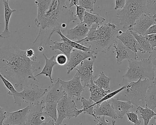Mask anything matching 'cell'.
I'll use <instances>...</instances> for the list:
<instances>
[{
	"label": "cell",
	"instance_id": "cell-35",
	"mask_svg": "<svg viewBox=\"0 0 156 125\" xmlns=\"http://www.w3.org/2000/svg\"><path fill=\"white\" fill-rule=\"evenodd\" d=\"M125 88H126V85L123 86L122 87L120 88L117 89V90H115V91H113V92H111V93L109 92L103 98H102L101 100H99V101L97 102V103H94V106L95 105L100 104V103L103 102V101H106V100H109V99H111V98H113L116 95L118 94H119L120 91H122L123 89H124Z\"/></svg>",
	"mask_w": 156,
	"mask_h": 125
},
{
	"label": "cell",
	"instance_id": "cell-28",
	"mask_svg": "<svg viewBox=\"0 0 156 125\" xmlns=\"http://www.w3.org/2000/svg\"><path fill=\"white\" fill-rule=\"evenodd\" d=\"M53 45L50 46V49L52 51L55 50H59L63 53V54L65 55L69 60L70 57V55L72 52L73 48L68 45L66 43L64 42H53Z\"/></svg>",
	"mask_w": 156,
	"mask_h": 125
},
{
	"label": "cell",
	"instance_id": "cell-39",
	"mask_svg": "<svg viewBox=\"0 0 156 125\" xmlns=\"http://www.w3.org/2000/svg\"><path fill=\"white\" fill-rule=\"evenodd\" d=\"M76 7V17L78 18L80 20L81 22H83V17L84 16L85 12H86V9L83 7L77 5Z\"/></svg>",
	"mask_w": 156,
	"mask_h": 125
},
{
	"label": "cell",
	"instance_id": "cell-7",
	"mask_svg": "<svg viewBox=\"0 0 156 125\" xmlns=\"http://www.w3.org/2000/svg\"><path fill=\"white\" fill-rule=\"evenodd\" d=\"M20 92L12 93L8 91V94L13 97L14 104L21 106L22 103H26L30 105H36L41 102L42 98L47 91V88L39 87L35 84L24 87Z\"/></svg>",
	"mask_w": 156,
	"mask_h": 125
},
{
	"label": "cell",
	"instance_id": "cell-54",
	"mask_svg": "<svg viewBox=\"0 0 156 125\" xmlns=\"http://www.w3.org/2000/svg\"><path fill=\"white\" fill-rule=\"evenodd\" d=\"M8 1H9V0H8Z\"/></svg>",
	"mask_w": 156,
	"mask_h": 125
},
{
	"label": "cell",
	"instance_id": "cell-2",
	"mask_svg": "<svg viewBox=\"0 0 156 125\" xmlns=\"http://www.w3.org/2000/svg\"><path fill=\"white\" fill-rule=\"evenodd\" d=\"M66 1L53 0L48 9L35 18L34 23L40 31L32 47L47 45L54 34L59 30L62 33L66 31L70 23L77 20L73 12L66 6Z\"/></svg>",
	"mask_w": 156,
	"mask_h": 125
},
{
	"label": "cell",
	"instance_id": "cell-9",
	"mask_svg": "<svg viewBox=\"0 0 156 125\" xmlns=\"http://www.w3.org/2000/svg\"><path fill=\"white\" fill-rule=\"evenodd\" d=\"M58 79L67 96L71 98L76 97L77 101L80 100L81 94L84 91L85 87L82 85L80 77L76 73L73 78L69 81H63L60 78Z\"/></svg>",
	"mask_w": 156,
	"mask_h": 125
},
{
	"label": "cell",
	"instance_id": "cell-15",
	"mask_svg": "<svg viewBox=\"0 0 156 125\" xmlns=\"http://www.w3.org/2000/svg\"><path fill=\"white\" fill-rule=\"evenodd\" d=\"M66 95L65 91L58 78L55 84L49 86L47 92L42 98L41 101L43 103L49 101L58 102Z\"/></svg>",
	"mask_w": 156,
	"mask_h": 125
},
{
	"label": "cell",
	"instance_id": "cell-3",
	"mask_svg": "<svg viewBox=\"0 0 156 125\" xmlns=\"http://www.w3.org/2000/svg\"><path fill=\"white\" fill-rule=\"evenodd\" d=\"M119 30L117 26L110 22L103 25L93 24L85 38L76 42L80 44L92 43L95 46L94 51L97 53H106L109 51L116 41Z\"/></svg>",
	"mask_w": 156,
	"mask_h": 125
},
{
	"label": "cell",
	"instance_id": "cell-8",
	"mask_svg": "<svg viewBox=\"0 0 156 125\" xmlns=\"http://www.w3.org/2000/svg\"><path fill=\"white\" fill-rule=\"evenodd\" d=\"M57 119L55 125H61L65 119L76 117L83 113L82 109H78L74 100L65 95L57 103Z\"/></svg>",
	"mask_w": 156,
	"mask_h": 125
},
{
	"label": "cell",
	"instance_id": "cell-53",
	"mask_svg": "<svg viewBox=\"0 0 156 125\" xmlns=\"http://www.w3.org/2000/svg\"><path fill=\"white\" fill-rule=\"evenodd\" d=\"M70 0H68V1H70Z\"/></svg>",
	"mask_w": 156,
	"mask_h": 125
},
{
	"label": "cell",
	"instance_id": "cell-40",
	"mask_svg": "<svg viewBox=\"0 0 156 125\" xmlns=\"http://www.w3.org/2000/svg\"><path fill=\"white\" fill-rule=\"evenodd\" d=\"M147 41L149 43L151 47L156 48V34H152L149 35H144Z\"/></svg>",
	"mask_w": 156,
	"mask_h": 125
},
{
	"label": "cell",
	"instance_id": "cell-29",
	"mask_svg": "<svg viewBox=\"0 0 156 125\" xmlns=\"http://www.w3.org/2000/svg\"><path fill=\"white\" fill-rule=\"evenodd\" d=\"M55 33L58 34L62 38V41L66 43L68 45L73 47V49L76 50H80V51H84V52H89L92 51L91 49V46L90 45L89 47H86L83 45L80 44V43L74 41L72 40H69L68 38H66V36L64 35L61 32V30H58Z\"/></svg>",
	"mask_w": 156,
	"mask_h": 125
},
{
	"label": "cell",
	"instance_id": "cell-1",
	"mask_svg": "<svg viewBox=\"0 0 156 125\" xmlns=\"http://www.w3.org/2000/svg\"><path fill=\"white\" fill-rule=\"evenodd\" d=\"M40 64V62L27 57L26 51L17 46L0 48V73L16 87L22 89L30 79L39 83L34 74L41 69Z\"/></svg>",
	"mask_w": 156,
	"mask_h": 125
},
{
	"label": "cell",
	"instance_id": "cell-33",
	"mask_svg": "<svg viewBox=\"0 0 156 125\" xmlns=\"http://www.w3.org/2000/svg\"><path fill=\"white\" fill-rule=\"evenodd\" d=\"M78 5L84 9L90 10V12L94 11V6L96 3V0H78Z\"/></svg>",
	"mask_w": 156,
	"mask_h": 125
},
{
	"label": "cell",
	"instance_id": "cell-42",
	"mask_svg": "<svg viewBox=\"0 0 156 125\" xmlns=\"http://www.w3.org/2000/svg\"><path fill=\"white\" fill-rule=\"evenodd\" d=\"M26 55L27 57L31 60L37 61V56L35 55L34 51L32 48H29L26 50Z\"/></svg>",
	"mask_w": 156,
	"mask_h": 125
},
{
	"label": "cell",
	"instance_id": "cell-11",
	"mask_svg": "<svg viewBox=\"0 0 156 125\" xmlns=\"http://www.w3.org/2000/svg\"><path fill=\"white\" fill-rule=\"evenodd\" d=\"M47 118L43 112V103L42 101L37 105H30L25 125H41Z\"/></svg>",
	"mask_w": 156,
	"mask_h": 125
},
{
	"label": "cell",
	"instance_id": "cell-21",
	"mask_svg": "<svg viewBox=\"0 0 156 125\" xmlns=\"http://www.w3.org/2000/svg\"><path fill=\"white\" fill-rule=\"evenodd\" d=\"M145 107L154 110L156 107V79L150 84L146 92L145 98Z\"/></svg>",
	"mask_w": 156,
	"mask_h": 125
},
{
	"label": "cell",
	"instance_id": "cell-49",
	"mask_svg": "<svg viewBox=\"0 0 156 125\" xmlns=\"http://www.w3.org/2000/svg\"><path fill=\"white\" fill-rule=\"evenodd\" d=\"M38 50L39 52H41L44 51V48L43 46H39V47H38Z\"/></svg>",
	"mask_w": 156,
	"mask_h": 125
},
{
	"label": "cell",
	"instance_id": "cell-5",
	"mask_svg": "<svg viewBox=\"0 0 156 125\" xmlns=\"http://www.w3.org/2000/svg\"><path fill=\"white\" fill-rule=\"evenodd\" d=\"M149 14L146 0H126L124 8L117 12L116 17L124 29H131L136 20L141 15Z\"/></svg>",
	"mask_w": 156,
	"mask_h": 125
},
{
	"label": "cell",
	"instance_id": "cell-31",
	"mask_svg": "<svg viewBox=\"0 0 156 125\" xmlns=\"http://www.w3.org/2000/svg\"><path fill=\"white\" fill-rule=\"evenodd\" d=\"M81 102L82 103V110L83 113L85 114L90 115L94 117L95 119H97V117L94 113V102L89 98V99H87L84 97L81 98Z\"/></svg>",
	"mask_w": 156,
	"mask_h": 125
},
{
	"label": "cell",
	"instance_id": "cell-44",
	"mask_svg": "<svg viewBox=\"0 0 156 125\" xmlns=\"http://www.w3.org/2000/svg\"><path fill=\"white\" fill-rule=\"evenodd\" d=\"M115 10L118 9H122L125 4H126V0H115Z\"/></svg>",
	"mask_w": 156,
	"mask_h": 125
},
{
	"label": "cell",
	"instance_id": "cell-10",
	"mask_svg": "<svg viewBox=\"0 0 156 125\" xmlns=\"http://www.w3.org/2000/svg\"><path fill=\"white\" fill-rule=\"evenodd\" d=\"M97 54L94 50L89 52H84L73 49L70 55V58L68 61L66 69L67 74H69L75 68L79 65L82 62L87 58H91L95 59Z\"/></svg>",
	"mask_w": 156,
	"mask_h": 125
},
{
	"label": "cell",
	"instance_id": "cell-41",
	"mask_svg": "<svg viewBox=\"0 0 156 125\" xmlns=\"http://www.w3.org/2000/svg\"><path fill=\"white\" fill-rule=\"evenodd\" d=\"M150 55L148 57L151 65L154 71H156V49H154V50L151 53Z\"/></svg>",
	"mask_w": 156,
	"mask_h": 125
},
{
	"label": "cell",
	"instance_id": "cell-38",
	"mask_svg": "<svg viewBox=\"0 0 156 125\" xmlns=\"http://www.w3.org/2000/svg\"><path fill=\"white\" fill-rule=\"evenodd\" d=\"M55 62L57 64L60 66H64L68 62L67 57L63 54H59L55 55Z\"/></svg>",
	"mask_w": 156,
	"mask_h": 125
},
{
	"label": "cell",
	"instance_id": "cell-17",
	"mask_svg": "<svg viewBox=\"0 0 156 125\" xmlns=\"http://www.w3.org/2000/svg\"><path fill=\"white\" fill-rule=\"evenodd\" d=\"M116 38L135 53L137 54V52L139 51L141 53L144 54L138 43L129 30L118 34Z\"/></svg>",
	"mask_w": 156,
	"mask_h": 125
},
{
	"label": "cell",
	"instance_id": "cell-20",
	"mask_svg": "<svg viewBox=\"0 0 156 125\" xmlns=\"http://www.w3.org/2000/svg\"><path fill=\"white\" fill-rule=\"evenodd\" d=\"M94 113L98 117L105 116L110 117L114 119H117L115 112L108 100L103 101L94 106Z\"/></svg>",
	"mask_w": 156,
	"mask_h": 125
},
{
	"label": "cell",
	"instance_id": "cell-25",
	"mask_svg": "<svg viewBox=\"0 0 156 125\" xmlns=\"http://www.w3.org/2000/svg\"><path fill=\"white\" fill-rule=\"evenodd\" d=\"M105 21V19L99 15V13H92L86 11L83 22L90 28L93 24H102Z\"/></svg>",
	"mask_w": 156,
	"mask_h": 125
},
{
	"label": "cell",
	"instance_id": "cell-47",
	"mask_svg": "<svg viewBox=\"0 0 156 125\" xmlns=\"http://www.w3.org/2000/svg\"><path fill=\"white\" fill-rule=\"evenodd\" d=\"M70 3L69 4V8H71L73 7L74 6H77L78 5L79 1L78 0H70Z\"/></svg>",
	"mask_w": 156,
	"mask_h": 125
},
{
	"label": "cell",
	"instance_id": "cell-46",
	"mask_svg": "<svg viewBox=\"0 0 156 125\" xmlns=\"http://www.w3.org/2000/svg\"><path fill=\"white\" fill-rule=\"evenodd\" d=\"M156 34V23L151 26L146 31L144 35H149V34Z\"/></svg>",
	"mask_w": 156,
	"mask_h": 125
},
{
	"label": "cell",
	"instance_id": "cell-51",
	"mask_svg": "<svg viewBox=\"0 0 156 125\" xmlns=\"http://www.w3.org/2000/svg\"><path fill=\"white\" fill-rule=\"evenodd\" d=\"M7 125V124H2V125Z\"/></svg>",
	"mask_w": 156,
	"mask_h": 125
},
{
	"label": "cell",
	"instance_id": "cell-24",
	"mask_svg": "<svg viewBox=\"0 0 156 125\" xmlns=\"http://www.w3.org/2000/svg\"><path fill=\"white\" fill-rule=\"evenodd\" d=\"M45 60V64L44 67L43 69L40 73L34 76V77L36 78L37 77L40 76L41 75H44L47 77H49L51 80V83L53 84V78L52 77V74L53 68L57 64L55 61H54L55 59V55H53L50 58H48L44 54H43Z\"/></svg>",
	"mask_w": 156,
	"mask_h": 125
},
{
	"label": "cell",
	"instance_id": "cell-43",
	"mask_svg": "<svg viewBox=\"0 0 156 125\" xmlns=\"http://www.w3.org/2000/svg\"><path fill=\"white\" fill-rule=\"evenodd\" d=\"M97 119L98 120V123L97 125H111V123L109 121L105 119V116L98 117Z\"/></svg>",
	"mask_w": 156,
	"mask_h": 125
},
{
	"label": "cell",
	"instance_id": "cell-37",
	"mask_svg": "<svg viewBox=\"0 0 156 125\" xmlns=\"http://www.w3.org/2000/svg\"><path fill=\"white\" fill-rule=\"evenodd\" d=\"M147 8L149 14H156V0H146Z\"/></svg>",
	"mask_w": 156,
	"mask_h": 125
},
{
	"label": "cell",
	"instance_id": "cell-45",
	"mask_svg": "<svg viewBox=\"0 0 156 125\" xmlns=\"http://www.w3.org/2000/svg\"><path fill=\"white\" fill-rule=\"evenodd\" d=\"M6 112L5 109L0 106V125L3 124L6 118Z\"/></svg>",
	"mask_w": 156,
	"mask_h": 125
},
{
	"label": "cell",
	"instance_id": "cell-27",
	"mask_svg": "<svg viewBox=\"0 0 156 125\" xmlns=\"http://www.w3.org/2000/svg\"><path fill=\"white\" fill-rule=\"evenodd\" d=\"M57 103L58 102L54 101L43 103V112L48 117H51L55 121L57 119Z\"/></svg>",
	"mask_w": 156,
	"mask_h": 125
},
{
	"label": "cell",
	"instance_id": "cell-30",
	"mask_svg": "<svg viewBox=\"0 0 156 125\" xmlns=\"http://www.w3.org/2000/svg\"><path fill=\"white\" fill-rule=\"evenodd\" d=\"M136 111L137 112L138 111H139L140 114V118L144 120V125H148L151 120L156 116L154 110H151L146 107H137Z\"/></svg>",
	"mask_w": 156,
	"mask_h": 125
},
{
	"label": "cell",
	"instance_id": "cell-18",
	"mask_svg": "<svg viewBox=\"0 0 156 125\" xmlns=\"http://www.w3.org/2000/svg\"><path fill=\"white\" fill-rule=\"evenodd\" d=\"M108 101L115 110L117 119H123L125 115L129 112V109L134 107L131 102L118 100L114 98Z\"/></svg>",
	"mask_w": 156,
	"mask_h": 125
},
{
	"label": "cell",
	"instance_id": "cell-14",
	"mask_svg": "<svg viewBox=\"0 0 156 125\" xmlns=\"http://www.w3.org/2000/svg\"><path fill=\"white\" fill-rule=\"evenodd\" d=\"M115 51L113 52L116 54V58L117 63L120 65L122 63V61L125 59L128 60H136L138 58L137 54L132 52L126 46H125L120 41L117 39L113 44Z\"/></svg>",
	"mask_w": 156,
	"mask_h": 125
},
{
	"label": "cell",
	"instance_id": "cell-36",
	"mask_svg": "<svg viewBox=\"0 0 156 125\" xmlns=\"http://www.w3.org/2000/svg\"><path fill=\"white\" fill-rule=\"evenodd\" d=\"M0 78L2 80V82L5 85V87L9 89V92L12 93H16V92H18L15 89L13 85L9 80L5 78L1 73H0Z\"/></svg>",
	"mask_w": 156,
	"mask_h": 125
},
{
	"label": "cell",
	"instance_id": "cell-22",
	"mask_svg": "<svg viewBox=\"0 0 156 125\" xmlns=\"http://www.w3.org/2000/svg\"><path fill=\"white\" fill-rule=\"evenodd\" d=\"M94 79H91L86 86L88 87L89 88L90 92V99L93 100L94 103H96L101 100L110 91V90L106 91L101 88L98 86L94 83Z\"/></svg>",
	"mask_w": 156,
	"mask_h": 125
},
{
	"label": "cell",
	"instance_id": "cell-19",
	"mask_svg": "<svg viewBox=\"0 0 156 125\" xmlns=\"http://www.w3.org/2000/svg\"><path fill=\"white\" fill-rule=\"evenodd\" d=\"M89 29V27H87L83 22L79 23L73 29H68L66 36V38L72 41L74 40L80 41L85 38Z\"/></svg>",
	"mask_w": 156,
	"mask_h": 125
},
{
	"label": "cell",
	"instance_id": "cell-52",
	"mask_svg": "<svg viewBox=\"0 0 156 125\" xmlns=\"http://www.w3.org/2000/svg\"><path fill=\"white\" fill-rule=\"evenodd\" d=\"M66 125V124H62V125Z\"/></svg>",
	"mask_w": 156,
	"mask_h": 125
},
{
	"label": "cell",
	"instance_id": "cell-26",
	"mask_svg": "<svg viewBox=\"0 0 156 125\" xmlns=\"http://www.w3.org/2000/svg\"><path fill=\"white\" fill-rule=\"evenodd\" d=\"M129 30L130 31V33L135 37L140 46L143 50L144 53L147 52L150 54L154 50V49L156 48L151 47V45L147 41L144 35H139L132 30Z\"/></svg>",
	"mask_w": 156,
	"mask_h": 125
},
{
	"label": "cell",
	"instance_id": "cell-6",
	"mask_svg": "<svg viewBox=\"0 0 156 125\" xmlns=\"http://www.w3.org/2000/svg\"><path fill=\"white\" fill-rule=\"evenodd\" d=\"M129 66L126 73L123 76V80L129 83L136 82L139 79H148L151 81L156 79L154 71L148 58L140 61L128 60Z\"/></svg>",
	"mask_w": 156,
	"mask_h": 125
},
{
	"label": "cell",
	"instance_id": "cell-16",
	"mask_svg": "<svg viewBox=\"0 0 156 125\" xmlns=\"http://www.w3.org/2000/svg\"><path fill=\"white\" fill-rule=\"evenodd\" d=\"M30 105L14 112H6V120L3 124L8 125H25Z\"/></svg>",
	"mask_w": 156,
	"mask_h": 125
},
{
	"label": "cell",
	"instance_id": "cell-32",
	"mask_svg": "<svg viewBox=\"0 0 156 125\" xmlns=\"http://www.w3.org/2000/svg\"><path fill=\"white\" fill-rule=\"evenodd\" d=\"M111 78L107 76L104 72L100 73L98 78L97 80L94 81V83L98 86L101 88L106 91L110 90L109 84Z\"/></svg>",
	"mask_w": 156,
	"mask_h": 125
},
{
	"label": "cell",
	"instance_id": "cell-13",
	"mask_svg": "<svg viewBox=\"0 0 156 125\" xmlns=\"http://www.w3.org/2000/svg\"><path fill=\"white\" fill-rule=\"evenodd\" d=\"M156 14L144 13L136 20L131 29L128 30H132L139 35H144L149 28L156 23Z\"/></svg>",
	"mask_w": 156,
	"mask_h": 125
},
{
	"label": "cell",
	"instance_id": "cell-34",
	"mask_svg": "<svg viewBox=\"0 0 156 125\" xmlns=\"http://www.w3.org/2000/svg\"><path fill=\"white\" fill-rule=\"evenodd\" d=\"M137 111L136 112H128L126 113L128 120L129 122L133 123L134 125H140L141 120L138 119Z\"/></svg>",
	"mask_w": 156,
	"mask_h": 125
},
{
	"label": "cell",
	"instance_id": "cell-12",
	"mask_svg": "<svg viewBox=\"0 0 156 125\" xmlns=\"http://www.w3.org/2000/svg\"><path fill=\"white\" fill-rule=\"evenodd\" d=\"M95 59L89 58L84 60L74 70L77 71L76 73L80 77L81 82L84 84V86L94 79V64Z\"/></svg>",
	"mask_w": 156,
	"mask_h": 125
},
{
	"label": "cell",
	"instance_id": "cell-23",
	"mask_svg": "<svg viewBox=\"0 0 156 125\" xmlns=\"http://www.w3.org/2000/svg\"><path fill=\"white\" fill-rule=\"evenodd\" d=\"M4 7V18H5V29L2 33L0 34V37L3 39H7L11 36V33L9 29V24L13 12H16V9H12L9 4V1L3 0Z\"/></svg>",
	"mask_w": 156,
	"mask_h": 125
},
{
	"label": "cell",
	"instance_id": "cell-50",
	"mask_svg": "<svg viewBox=\"0 0 156 125\" xmlns=\"http://www.w3.org/2000/svg\"><path fill=\"white\" fill-rule=\"evenodd\" d=\"M116 122V120H112V125H115Z\"/></svg>",
	"mask_w": 156,
	"mask_h": 125
},
{
	"label": "cell",
	"instance_id": "cell-4",
	"mask_svg": "<svg viewBox=\"0 0 156 125\" xmlns=\"http://www.w3.org/2000/svg\"><path fill=\"white\" fill-rule=\"evenodd\" d=\"M152 81L148 79H139L136 82L128 83L115 98L131 102L136 106H145V98L148 87Z\"/></svg>",
	"mask_w": 156,
	"mask_h": 125
},
{
	"label": "cell",
	"instance_id": "cell-48",
	"mask_svg": "<svg viewBox=\"0 0 156 125\" xmlns=\"http://www.w3.org/2000/svg\"><path fill=\"white\" fill-rule=\"evenodd\" d=\"M55 121L53 120H49L48 122H44L43 123V125H55Z\"/></svg>",
	"mask_w": 156,
	"mask_h": 125
}]
</instances>
